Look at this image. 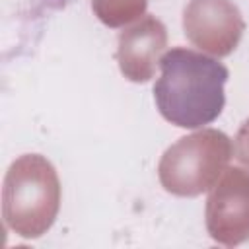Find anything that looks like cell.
I'll use <instances>...</instances> for the list:
<instances>
[{"label": "cell", "mask_w": 249, "mask_h": 249, "mask_svg": "<svg viewBox=\"0 0 249 249\" xmlns=\"http://www.w3.org/2000/svg\"><path fill=\"white\" fill-rule=\"evenodd\" d=\"M154 99L165 121L181 128H198L224 109L228 68L216 58L193 51L171 49L160 58Z\"/></svg>", "instance_id": "1"}]
</instances>
